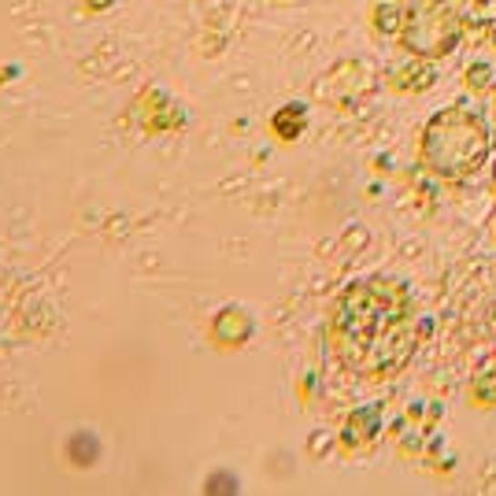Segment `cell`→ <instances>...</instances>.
I'll return each mask as SVG.
<instances>
[{
	"label": "cell",
	"mask_w": 496,
	"mask_h": 496,
	"mask_svg": "<svg viewBox=\"0 0 496 496\" xmlns=\"http://www.w3.org/2000/svg\"><path fill=\"white\" fill-rule=\"evenodd\" d=\"M419 148H422V163L430 175L460 182V178H471L485 167L492 137H489V127L471 107L452 104V107H440L426 123Z\"/></svg>",
	"instance_id": "2"
},
{
	"label": "cell",
	"mask_w": 496,
	"mask_h": 496,
	"mask_svg": "<svg viewBox=\"0 0 496 496\" xmlns=\"http://www.w3.org/2000/svg\"><path fill=\"white\" fill-rule=\"evenodd\" d=\"M467 89H471V93L492 89V67H489V64H471V71H467Z\"/></svg>",
	"instance_id": "10"
},
{
	"label": "cell",
	"mask_w": 496,
	"mask_h": 496,
	"mask_svg": "<svg viewBox=\"0 0 496 496\" xmlns=\"http://www.w3.org/2000/svg\"><path fill=\"white\" fill-rule=\"evenodd\" d=\"M252 329H256L252 315L245 308H238V304L223 308L211 319V338H215V345H223V349H241L252 338Z\"/></svg>",
	"instance_id": "5"
},
{
	"label": "cell",
	"mask_w": 496,
	"mask_h": 496,
	"mask_svg": "<svg viewBox=\"0 0 496 496\" xmlns=\"http://www.w3.org/2000/svg\"><path fill=\"white\" fill-rule=\"evenodd\" d=\"M433 67H426V64H415V67H408L400 78H397V89H404V93H422V89H430L433 86Z\"/></svg>",
	"instance_id": "9"
},
{
	"label": "cell",
	"mask_w": 496,
	"mask_h": 496,
	"mask_svg": "<svg viewBox=\"0 0 496 496\" xmlns=\"http://www.w3.org/2000/svg\"><path fill=\"white\" fill-rule=\"evenodd\" d=\"M359 67H363L359 60H349V64H338L334 71H326V78L315 82V96L326 100V104H349V100L363 96L370 86H356V82L349 86V78H352Z\"/></svg>",
	"instance_id": "4"
},
{
	"label": "cell",
	"mask_w": 496,
	"mask_h": 496,
	"mask_svg": "<svg viewBox=\"0 0 496 496\" xmlns=\"http://www.w3.org/2000/svg\"><path fill=\"white\" fill-rule=\"evenodd\" d=\"M378 433H381L378 408H356L345 419V426H341V449L345 452H363V449H370L374 440H378Z\"/></svg>",
	"instance_id": "6"
},
{
	"label": "cell",
	"mask_w": 496,
	"mask_h": 496,
	"mask_svg": "<svg viewBox=\"0 0 496 496\" xmlns=\"http://www.w3.org/2000/svg\"><path fill=\"white\" fill-rule=\"evenodd\" d=\"M329 349L338 363L367 381L397 378L419 349V315L397 278H359L329 311Z\"/></svg>",
	"instance_id": "1"
},
{
	"label": "cell",
	"mask_w": 496,
	"mask_h": 496,
	"mask_svg": "<svg viewBox=\"0 0 496 496\" xmlns=\"http://www.w3.org/2000/svg\"><path fill=\"white\" fill-rule=\"evenodd\" d=\"M270 130L278 141H297L304 130H308V104L304 100H289L286 107L270 116Z\"/></svg>",
	"instance_id": "7"
},
{
	"label": "cell",
	"mask_w": 496,
	"mask_h": 496,
	"mask_svg": "<svg viewBox=\"0 0 496 496\" xmlns=\"http://www.w3.org/2000/svg\"><path fill=\"white\" fill-rule=\"evenodd\" d=\"M374 30L385 37H397L400 30V0H378L374 5Z\"/></svg>",
	"instance_id": "8"
},
{
	"label": "cell",
	"mask_w": 496,
	"mask_h": 496,
	"mask_svg": "<svg viewBox=\"0 0 496 496\" xmlns=\"http://www.w3.org/2000/svg\"><path fill=\"white\" fill-rule=\"evenodd\" d=\"M474 400H478V404H496V374L474 381Z\"/></svg>",
	"instance_id": "11"
},
{
	"label": "cell",
	"mask_w": 496,
	"mask_h": 496,
	"mask_svg": "<svg viewBox=\"0 0 496 496\" xmlns=\"http://www.w3.org/2000/svg\"><path fill=\"white\" fill-rule=\"evenodd\" d=\"M492 182H496V163H492Z\"/></svg>",
	"instance_id": "14"
},
{
	"label": "cell",
	"mask_w": 496,
	"mask_h": 496,
	"mask_svg": "<svg viewBox=\"0 0 496 496\" xmlns=\"http://www.w3.org/2000/svg\"><path fill=\"white\" fill-rule=\"evenodd\" d=\"M489 37H492V45H496V26H492V34H489Z\"/></svg>",
	"instance_id": "13"
},
{
	"label": "cell",
	"mask_w": 496,
	"mask_h": 496,
	"mask_svg": "<svg viewBox=\"0 0 496 496\" xmlns=\"http://www.w3.org/2000/svg\"><path fill=\"white\" fill-rule=\"evenodd\" d=\"M463 8L460 0H400L397 41L419 60H445L463 41Z\"/></svg>",
	"instance_id": "3"
},
{
	"label": "cell",
	"mask_w": 496,
	"mask_h": 496,
	"mask_svg": "<svg viewBox=\"0 0 496 496\" xmlns=\"http://www.w3.org/2000/svg\"><path fill=\"white\" fill-rule=\"evenodd\" d=\"M78 5H82V12L96 15V12H112V8H116V0H78Z\"/></svg>",
	"instance_id": "12"
},
{
	"label": "cell",
	"mask_w": 496,
	"mask_h": 496,
	"mask_svg": "<svg viewBox=\"0 0 496 496\" xmlns=\"http://www.w3.org/2000/svg\"><path fill=\"white\" fill-rule=\"evenodd\" d=\"M282 5H286V0H282Z\"/></svg>",
	"instance_id": "15"
}]
</instances>
